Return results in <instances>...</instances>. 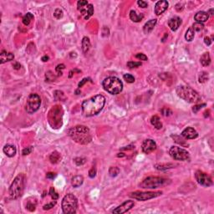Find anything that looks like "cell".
Returning <instances> with one entry per match:
<instances>
[{
	"label": "cell",
	"instance_id": "1",
	"mask_svg": "<svg viewBox=\"0 0 214 214\" xmlns=\"http://www.w3.org/2000/svg\"><path fill=\"white\" fill-rule=\"evenodd\" d=\"M106 104V98L102 95H96L91 98L85 100L82 103V113L86 117L98 115L102 111Z\"/></svg>",
	"mask_w": 214,
	"mask_h": 214
},
{
	"label": "cell",
	"instance_id": "2",
	"mask_svg": "<svg viewBox=\"0 0 214 214\" xmlns=\"http://www.w3.org/2000/svg\"><path fill=\"white\" fill-rule=\"evenodd\" d=\"M67 134L74 141L80 145L89 144L92 141L90 130L85 125H76L72 127L67 130Z\"/></svg>",
	"mask_w": 214,
	"mask_h": 214
},
{
	"label": "cell",
	"instance_id": "3",
	"mask_svg": "<svg viewBox=\"0 0 214 214\" xmlns=\"http://www.w3.org/2000/svg\"><path fill=\"white\" fill-rule=\"evenodd\" d=\"M63 116H64V110L61 106H53L48 114V120L49 125L52 129H59L63 125Z\"/></svg>",
	"mask_w": 214,
	"mask_h": 214
},
{
	"label": "cell",
	"instance_id": "4",
	"mask_svg": "<svg viewBox=\"0 0 214 214\" xmlns=\"http://www.w3.org/2000/svg\"><path fill=\"white\" fill-rule=\"evenodd\" d=\"M25 187V176L23 174H18L14 178L9 187V195L12 199H18L22 196Z\"/></svg>",
	"mask_w": 214,
	"mask_h": 214
},
{
	"label": "cell",
	"instance_id": "5",
	"mask_svg": "<svg viewBox=\"0 0 214 214\" xmlns=\"http://www.w3.org/2000/svg\"><path fill=\"white\" fill-rule=\"evenodd\" d=\"M102 86L104 89L111 95L120 94L123 89L122 81L115 76L107 77L103 80Z\"/></svg>",
	"mask_w": 214,
	"mask_h": 214
},
{
	"label": "cell",
	"instance_id": "6",
	"mask_svg": "<svg viewBox=\"0 0 214 214\" xmlns=\"http://www.w3.org/2000/svg\"><path fill=\"white\" fill-rule=\"evenodd\" d=\"M177 94L180 98L188 103H198L201 100L199 94L189 86H178L177 88Z\"/></svg>",
	"mask_w": 214,
	"mask_h": 214
},
{
	"label": "cell",
	"instance_id": "7",
	"mask_svg": "<svg viewBox=\"0 0 214 214\" xmlns=\"http://www.w3.org/2000/svg\"><path fill=\"white\" fill-rule=\"evenodd\" d=\"M169 183V180L158 177H148L144 179L142 182L140 183V187L144 189H156L161 187Z\"/></svg>",
	"mask_w": 214,
	"mask_h": 214
},
{
	"label": "cell",
	"instance_id": "8",
	"mask_svg": "<svg viewBox=\"0 0 214 214\" xmlns=\"http://www.w3.org/2000/svg\"><path fill=\"white\" fill-rule=\"evenodd\" d=\"M78 207V200L75 195L69 193L64 196L62 200V210L64 213H75Z\"/></svg>",
	"mask_w": 214,
	"mask_h": 214
},
{
	"label": "cell",
	"instance_id": "9",
	"mask_svg": "<svg viewBox=\"0 0 214 214\" xmlns=\"http://www.w3.org/2000/svg\"><path fill=\"white\" fill-rule=\"evenodd\" d=\"M41 100L39 95L31 94L29 95L26 102V111L29 114H34L40 109Z\"/></svg>",
	"mask_w": 214,
	"mask_h": 214
},
{
	"label": "cell",
	"instance_id": "10",
	"mask_svg": "<svg viewBox=\"0 0 214 214\" xmlns=\"http://www.w3.org/2000/svg\"><path fill=\"white\" fill-rule=\"evenodd\" d=\"M77 9L85 20H88L94 13V7L85 0H80L77 2Z\"/></svg>",
	"mask_w": 214,
	"mask_h": 214
},
{
	"label": "cell",
	"instance_id": "11",
	"mask_svg": "<svg viewBox=\"0 0 214 214\" xmlns=\"http://www.w3.org/2000/svg\"><path fill=\"white\" fill-rule=\"evenodd\" d=\"M162 192H130L129 196L136 200L144 202L152 198H156L157 196H160Z\"/></svg>",
	"mask_w": 214,
	"mask_h": 214
},
{
	"label": "cell",
	"instance_id": "12",
	"mask_svg": "<svg viewBox=\"0 0 214 214\" xmlns=\"http://www.w3.org/2000/svg\"><path fill=\"white\" fill-rule=\"evenodd\" d=\"M169 154L174 160H187L190 158L189 152H187V150L183 149L182 147H175V146L171 147Z\"/></svg>",
	"mask_w": 214,
	"mask_h": 214
},
{
	"label": "cell",
	"instance_id": "13",
	"mask_svg": "<svg viewBox=\"0 0 214 214\" xmlns=\"http://www.w3.org/2000/svg\"><path fill=\"white\" fill-rule=\"evenodd\" d=\"M195 178L201 186L208 187L213 185V180L211 177L202 171H196L195 173Z\"/></svg>",
	"mask_w": 214,
	"mask_h": 214
},
{
	"label": "cell",
	"instance_id": "14",
	"mask_svg": "<svg viewBox=\"0 0 214 214\" xmlns=\"http://www.w3.org/2000/svg\"><path fill=\"white\" fill-rule=\"evenodd\" d=\"M135 205L134 201H125V202H123L122 204L118 206L115 209L112 211V213L115 214H122L127 213L129 210H130Z\"/></svg>",
	"mask_w": 214,
	"mask_h": 214
},
{
	"label": "cell",
	"instance_id": "15",
	"mask_svg": "<svg viewBox=\"0 0 214 214\" xmlns=\"http://www.w3.org/2000/svg\"><path fill=\"white\" fill-rule=\"evenodd\" d=\"M141 149L145 154H150L156 149V144L152 139H147L142 142Z\"/></svg>",
	"mask_w": 214,
	"mask_h": 214
},
{
	"label": "cell",
	"instance_id": "16",
	"mask_svg": "<svg viewBox=\"0 0 214 214\" xmlns=\"http://www.w3.org/2000/svg\"><path fill=\"white\" fill-rule=\"evenodd\" d=\"M168 6H169V4L166 0H160V1L156 2V5H155V13L157 16L162 14L166 9H168Z\"/></svg>",
	"mask_w": 214,
	"mask_h": 214
},
{
	"label": "cell",
	"instance_id": "17",
	"mask_svg": "<svg viewBox=\"0 0 214 214\" xmlns=\"http://www.w3.org/2000/svg\"><path fill=\"white\" fill-rule=\"evenodd\" d=\"M182 136L187 140H192V139H196L198 136V133L196 130L193 129L192 127H187L186 129L182 130Z\"/></svg>",
	"mask_w": 214,
	"mask_h": 214
},
{
	"label": "cell",
	"instance_id": "18",
	"mask_svg": "<svg viewBox=\"0 0 214 214\" xmlns=\"http://www.w3.org/2000/svg\"><path fill=\"white\" fill-rule=\"evenodd\" d=\"M182 18L178 17V16H174L172 18H171L168 21V26L171 29V30L172 31H176L178 29V28L181 26L182 24Z\"/></svg>",
	"mask_w": 214,
	"mask_h": 214
},
{
	"label": "cell",
	"instance_id": "19",
	"mask_svg": "<svg viewBox=\"0 0 214 214\" xmlns=\"http://www.w3.org/2000/svg\"><path fill=\"white\" fill-rule=\"evenodd\" d=\"M208 18H209L208 13H206L204 11L198 12V13H196V14H195V16H194V19L196 20V22L200 23L207 22V21L208 20Z\"/></svg>",
	"mask_w": 214,
	"mask_h": 214
},
{
	"label": "cell",
	"instance_id": "20",
	"mask_svg": "<svg viewBox=\"0 0 214 214\" xmlns=\"http://www.w3.org/2000/svg\"><path fill=\"white\" fill-rule=\"evenodd\" d=\"M156 23H157V20L156 19H151V20H149V21H147L145 24H144V26H143V32L145 33V34H150L151 32L154 29V27L156 26Z\"/></svg>",
	"mask_w": 214,
	"mask_h": 214
},
{
	"label": "cell",
	"instance_id": "21",
	"mask_svg": "<svg viewBox=\"0 0 214 214\" xmlns=\"http://www.w3.org/2000/svg\"><path fill=\"white\" fill-rule=\"evenodd\" d=\"M13 59H14L13 54L7 52L5 50H3L0 54V63L1 64H4L7 61H12L13 60Z\"/></svg>",
	"mask_w": 214,
	"mask_h": 214
},
{
	"label": "cell",
	"instance_id": "22",
	"mask_svg": "<svg viewBox=\"0 0 214 214\" xmlns=\"http://www.w3.org/2000/svg\"><path fill=\"white\" fill-rule=\"evenodd\" d=\"M3 152H4V154L9 157H13L16 155V147L13 146V145H6L3 149Z\"/></svg>",
	"mask_w": 214,
	"mask_h": 214
},
{
	"label": "cell",
	"instance_id": "23",
	"mask_svg": "<svg viewBox=\"0 0 214 214\" xmlns=\"http://www.w3.org/2000/svg\"><path fill=\"white\" fill-rule=\"evenodd\" d=\"M36 206H37V199L35 197H29L27 199L26 209L29 212L35 211Z\"/></svg>",
	"mask_w": 214,
	"mask_h": 214
},
{
	"label": "cell",
	"instance_id": "24",
	"mask_svg": "<svg viewBox=\"0 0 214 214\" xmlns=\"http://www.w3.org/2000/svg\"><path fill=\"white\" fill-rule=\"evenodd\" d=\"M144 18V15L142 13H137L135 10H131L130 12V18L135 23H139L141 22Z\"/></svg>",
	"mask_w": 214,
	"mask_h": 214
},
{
	"label": "cell",
	"instance_id": "25",
	"mask_svg": "<svg viewBox=\"0 0 214 214\" xmlns=\"http://www.w3.org/2000/svg\"><path fill=\"white\" fill-rule=\"evenodd\" d=\"M200 62L202 66L207 67L210 65V64H211V57H210V54L208 52H206V53H204L201 56Z\"/></svg>",
	"mask_w": 214,
	"mask_h": 214
},
{
	"label": "cell",
	"instance_id": "26",
	"mask_svg": "<svg viewBox=\"0 0 214 214\" xmlns=\"http://www.w3.org/2000/svg\"><path fill=\"white\" fill-rule=\"evenodd\" d=\"M84 182V177L82 176H75L73 178L71 179V185L74 187H80Z\"/></svg>",
	"mask_w": 214,
	"mask_h": 214
},
{
	"label": "cell",
	"instance_id": "27",
	"mask_svg": "<svg viewBox=\"0 0 214 214\" xmlns=\"http://www.w3.org/2000/svg\"><path fill=\"white\" fill-rule=\"evenodd\" d=\"M82 51L84 54H87L90 49V41L88 37H84L82 40Z\"/></svg>",
	"mask_w": 214,
	"mask_h": 214
},
{
	"label": "cell",
	"instance_id": "28",
	"mask_svg": "<svg viewBox=\"0 0 214 214\" xmlns=\"http://www.w3.org/2000/svg\"><path fill=\"white\" fill-rule=\"evenodd\" d=\"M151 123L152 125L157 130H160L162 128V123L160 121V118L157 116H153L151 118Z\"/></svg>",
	"mask_w": 214,
	"mask_h": 214
},
{
	"label": "cell",
	"instance_id": "29",
	"mask_svg": "<svg viewBox=\"0 0 214 214\" xmlns=\"http://www.w3.org/2000/svg\"><path fill=\"white\" fill-rule=\"evenodd\" d=\"M61 159V155L58 152H53L51 154H50V156H49V160H50V162L51 163H53V164H56V163H58L59 161Z\"/></svg>",
	"mask_w": 214,
	"mask_h": 214
},
{
	"label": "cell",
	"instance_id": "30",
	"mask_svg": "<svg viewBox=\"0 0 214 214\" xmlns=\"http://www.w3.org/2000/svg\"><path fill=\"white\" fill-rule=\"evenodd\" d=\"M175 165L172 163H160V164H156L155 165V168L158 171H166V170L171 169V168H173Z\"/></svg>",
	"mask_w": 214,
	"mask_h": 214
},
{
	"label": "cell",
	"instance_id": "31",
	"mask_svg": "<svg viewBox=\"0 0 214 214\" xmlns=\"http://www.w3.org/2000/svg\"><path fill=\"white\" fill-rule=\"evenodd\" d=\"M33 19H34V15H33L31 13H28L23 17L22 22L25 26H28V25L31 23Z\"/></svg>",
	"mask_w": 214,
	"mask_h": 214
},
{
	"label": "cell",
	"instance_id": "32",
	"mask_svg": "<svg viewBox=\"0 0 214 214\" xmlns=\"http://www.w3.org/2000/svg\"><path fill=\"white\" fill-rule=\"evenodd\" d=\"M194 37H195V31L192 29V28H189L187 30L186 32V34H185V39L188 42H191L193 39H194Z\"/></svg>",
	"mask_w": 214,
	"mask_h": 214
},
{
	"label": "cell",
	"instance_id": "33",
	"mask_svg": "<svg viewBox=\"0 0 214 214\" xmlns=\"http://www.w3.org/2000/svg\"><path fill=\"white\" fill-rule=\"evenodd\" d=\"M54 96L56 100H61V101H64L66 100V96L64 95V94L63 91L60 90H55L54 92Z\"/></svg>",
	"mask_w": 214,
	"mask_h": 214
},
{
	"label": "cell",
	"instance_id": "34",
	"mask_svg": "<svg viewBox=\"0 0 214 214\" xmlns=\"http://www.w3.org/2000/svg\"><path fill=\"white\" fill-rule=\"evenodd\" d=\"M120 173V169L116 166H111L109 169V175L111 177H116L118 176V174Z\"/></svg>",
	"mask_w": 214,
	"mask_h": 214
},
{
	"label": "cell",
	"instance_id": "35",
	"mask_svg": "<svg viewBox=\"0 0 214 214\" xmlns=\"http://www.w3.org/2000/svg\"><path fill=\"white\" fill-rule=\"evenodd\" d=\"M55 79H56V75L54 74L53 72H46V74H45V80H46L47 82H53V81H55Z\"/></svg>",
	"mask_w": 214,
	"mask_h": 214
},
{
	"label": "cell",
	"instance_id": "36",
	"mask_svg": "<svg viewBox=\"0 0 214 214\" xmlns=\"http://www.w3.org/2000/svg\"><path fill=\"white\" fill-rule=\"evenodd\" d=\"M198 80H199L200 83H205L206 81L208 80V74L207 72H202L199 75Z\"/></svg>",
	"mask_w": 214,
	"mask_h": 214
},
{
	"label": "cell",
	"instance_id": "37",
	"mask_svg": "<svg viewBox=\"0 0 214 214\" xmlns=\"http://www.w3.org/2000/svg\"><path fill=\"white\" fill-rule=\"evenodd\" d=\"M192 28V29L195 31V33H196V32L202 31L203 29V28H204V25L202 23H193Z\"/></svg>",
	"mask_w": 214,
	"mask_h": 214
},
{
	"label": "cell",
	"instance_id": "38",
	"mask_svg": "<svg viewBox=\"0 0 214 214\" xmlns=\"http://www.w3.org/2000/svg\"><path fill=\"white\" fill-rule=\"evenodd\" d=\"M63 15H64V13H63L62 9H56L54 10V18H57V19L62 18Z\"/></svg>",
	"mask_w": 214,
	"mask_h": 214
},
{
	"label": "cell",
	"instance_id": "39",
	"mask_svg": "<svg viewBox=\"0 0 214 214\" xmlns=\"http://www.w3.org/2000/svg\"><path fill=\"white\" fill-rule=\"evenodd\" d=\"M123 78H124V80H125L127 83H130V84H131V83H134V82H135V78H134V76L131 75H130V74H125V75H123Z\"/></svg>",
	"mask_w": 214,
	"mask_h": 214
},
{
	"label": "cell",
	"instance_id": "40",
	"mask_svg": "<svg viewBox=\"0 0 214 214\" xmlns=\"http://www.w3.org/2000/svg\"><path fill=\"white\" fill-rule=\"evenodd\" d=\"M74 161L77 166H82L86 162V159L83 158V157H76L74 159Z\"/></svg>",
	"mask_w": 214,
	"mask_h": 214
},
{
	"label": "cell",
	"instance_id": "41",
	"mask_svg": "<svg viewBox=\"0 0 214 214\" xmlns=\"http://www.w3.org/2000/svg\"><path fill=\"white\" fill-rule=\"evenodd\" d=\"M49 195L51 196L52 197V199L53 200H57L59 198V194L57 192H55V190H54V187H50V189H49Z\"/></svg>",
	"mask_w": 214,
	"mask_h": 214
},
{
	"label": "cell",
	"instance_id": "42",
	"mask_svg": "<svg viewBox=\"0 0 214 214\" xmlns=\"http://www.w3.org/2000/svg\"><path fill=\"white\" fill-rule=\"evenodd\" d=\"M206 106H207V105H206L205 103H202V104H196V105H195L194 106L192 107V111L194 112V113H197L202 108L205 107Z\"/></svg>",
	"mask_w": 214,
	"mask_h": 214
},
{
	"label": "cell",
	"instance_id": "43",
	"mask_svg": "<svg viewBox=\"0 0 214 214\" xmlns=\"http://www.w3.org/2000/svg\"><path fill=\"white\" fill-rule=\"evenodd\" d=\"M65 69V65L64 64H58L56 68H55V71L57 72V74H58V76H60L62 75V70H64Z\"/></svg>",
	"mask_w": 214,
	"mask_h": 214
},
{
	"label": "cell",
	"instance_id": "44",
	"mask_svg": "<svg viewBox=\"0 0 214 214\" xmlns=\"http://www.w3.org/2000/svg\"><path fill=\"white\" fill-rule=\"evenodd\" d=\"M141 62H134V61H129L127 63V66L130 68V69H133V68H138V67L141 66Z\"/></svg>",
	"mask_w": 214,
	"mask_h": 214
},
{
	"label": "cell",
	"instance_id": "45",
	"mask_svg": "<svg viewBox=\"0 0 214 214\" xmlns=\"http://www.w3.org/2000/svg\"><path fill=\"white\" fill-rule=\"evenodd\" d=\"M160 112H161V114L164 116H170L172 115V111H171L170 109H168V108H163V109H161Z\"/></svg>",
	"mask_w": 214,
	"mask_h": 214
},
{
	"label": "cell",
	"instance_id": "46",
	"mask_svg": "<svg viewBox=\"0 0 214 214\" xmlns=\"http://www.w3.org/2000/svg\"><path fill=\"white\" fill-rule=\"evenodd\" d=\"M55 204H56V202H55V200H54L53 202H49V203L45 204V205L43 207V209L44 210L51 209L52 207H54L55 206Z\"/></svg>",
	"mask_w": 214,
	"mask_h": 214
},
{
	"label": "cell",
	"instance_id": "47",
	"mask_svg": "<svg viewBox=\"0 0 214 214\" xmlns=\"http://www.w3.org/2000/svg\"><path fill=\"white\" fill-rule=\"evenodd\" d=\"M136 59H140V60H143V61H147V56L146 55V54H144L142 53H138V54H136Z\"/></svg>",
	"mask_w": 214,
	"mask_h": 214
},
{
	"label": "cell",
	"instance_id": "48",
	"mask_svg": "<svg viewBox=\"0 0 214 214\" xmlns=\"http://www.w3.org/2000/svg\"><path fill=\"white\" fill-rule=\"evenodd\" d=\"M32 151H33V147H26V148H24L22 152L23 156H26V155L30 154L32 152Z\"/></svg>",
	"mask_w": 214,
	"mask_h": 214
},
{
	"label": "cell",
	"instance_id": "49",
	"mask_svg": "<svg viewBox=\"0 0 214 214\" xmlns=\"http://www.w3.org/2000/svg\"><path fill=\"white\" fill-rule=\"evenodd\" d=\"M88 81H90V82H92L90 78H84V79H83V80H81L80 83H79V85H78V87H79V89H80L81 87H83V85H85V83H87Z\"/></svg>",
	"mask_w": 214,
	"mask_h": 214
},
{
	"label": "cell",
	"instance_id": "50",
	"mask_svg": "<svg viewBox=\"0 0 214 214\" xmlns=\"http://www.w3.org/2000/svg\"><path fill=\"white\" fill-rule=\"evenodd\" d=\"M137 4L139 5V7L142 8V9H146L148 7V4H147L146 1H143V0H139L137 1Z\"/></svg>",
	"mask_w": 214,
	"mask_h": 214
},
{
	"label": "cell",
	"instance_id": "51",
	"mask_svg": "<svg viewBox=\"0 0 214 214\" xmlns=\"http://www.w3.org/2000/svg\"><path fill=\"white\" fill-rule=\"evenodd\" d=\"M95 175H96V169H95V166H93V167L89 171V177L90 178H94V177H95Z\"/></svg>",
	"mask_w": 214,
	"mask_h": 214
},
{
	"label": "cell",
	"instance_id": "52",
	"mask_svg": "<svg viewBox=\"0 0 214 214\" xmlns=\"http://www.w3.org/2000/svg\"><path fill=\"white\" fill-rule=\"evenodd\" d=\"M212 42H213V40H211L208 36H206L205 38H204V43H205L207 46H209V45H212Z\"/></svg>",
	"mask_w": 214,
	"mask_h": 214
},
{
	"label": "cell",
	"instance_id": "53",
	"mask_svg": "<svg viewBox=\"0 0 214 214\" xmlns=\"http://www.w3.org/2000/svg\"><path fill=\"white\" fill-rule=\"evenodd\" d=\"M133 149H135V146L130 145V146H127V147H122L120 150H121V151H129V150H133Z\"/></svg>",
	"mask_w": 214,
	"mask_h": 214
},
{
	"label": "cell",
	"instance_id": "54",
	"mask_svg": "<svg viewBox=\"0 0 214 214\" xmlns=\"http://www.w3.org/2000/svg\"><path fill=\"white\" fill-rule=\"evenodd\" d=\"M55 177H56V174L54 172H48L46 174V177L48 179H54Z\"/></svg>",
	"mask_w": 214,
	"mask_h": 214
},
{
	"label": "cell",
	"instance_id": "55",
	"mask_svg": "<svg viewBox=\"0 0 214 214\" xmlns=\"http://www.w3.org/2000/svg\"><path fill=\"white\" fill-rule=\"evenodd\" d=\"M13 68L14 70H20L21 69V64L18 62H14L13 64Z\"/></svg>",
	"mask_w": 214,
	"mask_h": 214
},
{
	"label": "cell",
	"instance_id": "56",
	"mask_svg": "<svg viewBox=\"0 0 214 214\" xmlns=\"http://www.w3.org/2000/svg\"><path fill=\"white\" fill-rule=\"evenodd\" d=\"M75 72H78V73H80V70H76V69L70 70V75H69V78H72V76L74 75Z\"/></svg>",
	"mask_w": 214,
	"mask_h": 214
},
{
	"label": "cell",
	"instance_id": "57",
	"mask_svg": "<svg viewBox=\"0 0 214 214\" xmlns=\"http://www.w3.org/2000/svg\"><path fill=\"white\" fill-rule=\"evenodd\" d=\"M49 59V56H47V55H45V56H43V57L41 58V60H42L43 62H47Z\"/></svg>",
	"mask_w": 214,
	"mask_h": 214
},
{
	"label": "cell",
	"instance_id": "58",
	"mask_svg": "<svg viewBox=\"0 0 214 214\" xmlns=\"http://www.w3.org/2000/svg\"><path fill=\"white\" fill-rule=\"evenodd\" d=\"M210 115V111L209 110H207V111H206L205 112H204V117L205 118H207V117H208Z\"/></svg>",
	"mask_w": 214,
	"mask_h": 214
},
{
	"label": "cell",
	"instance_id": "59",
	"mask_svg": "<svg viewBox=\"0 0 214 214\" xmlns=\"http://www.w3.org/2000/svg\"><path fill=\"white\" fill-rule=\"evenodd\" d=\"M117 156L118 157H123V156H125V155H124V153H118Z\"/></svg>",
	"mask_w": 214,
	"mask_h": 214
},
{
	"label": "cell",
	"instance_id": "60",
	"mask_svg": "<svg viewBox=\"0 0 214 214\" xmlns=\"http://www.w3.org/2000/svg\"><path fill=\"white\" fill-rule=\"evenodd\" d=\"M75 93H76V95H79V94L80 93V90H76V91H75Z\"/></svg>",
	"mask_w": 214,
	"mask_h": 214
}]
</instances>
